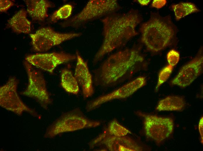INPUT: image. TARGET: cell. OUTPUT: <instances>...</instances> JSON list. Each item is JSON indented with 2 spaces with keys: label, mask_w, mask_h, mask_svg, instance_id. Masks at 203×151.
I'll return each instance as SVG.
<instances>
[{
  "label": "cell",
  "mask_w": 203,
  "mask_h": 151,
  "mask_svg": "<svg viewBox=\"0 0 203 151\" xmlns=\"http://www.w3.org/2000/svg\"><path fill=\"white\" fill-rule=\"evenodd\" d=\"M171 8L174 12L175 18L177 21L188 15L200 11L194 4L188 2L173 4Z\"/></svg>",
  "instance_id": "19"
},
{
  "label": "cell",
  "mask_w": 203,
  "mask_h": 151,
  "mask_svg": "<svg viewBox=\"0 0 203 151\" xmlns=\"http://www.w3.org/2000/svg\"><path fill=\"white\" fill-rule=\"evenodd\" d=\"M90 148L102 147L110 151H141L144 150L135 140L127 136H118L110 134L105 130L89 144Z\"/></svg>",
  "instance_id": "10"
},
{
  "label": "cell",
  "mask_w": 203,
  "mask_h": 151,
  "mask_svg": "<svg viewBox=\"0 0 203 151\" xmlns=\"http://www.w3.org/2000/svg\"><path fill=\"white\" fill-rule=\"evenodd\" d=\"M146 84V80L145 77H138L108 93L88 101L86 105L85 109L87 112H89L109 101L127 98Z\"/></svg>",
  "instance_id": "11"
},
{
  "label": "cell",
  "mask_w": 203,
  "mask_h": 151,
  "mask_svg": "<svg viewBox=\"0 0 203 151\" xmlns=\"http://www.w3.org/2000/svg\"><path fill=\"white\" fill-rule=\"evenodd\" d=\"M105 130L110 134L118 136H123L132 134L131 131L123 126L116 119L111 121Z\"/></svg>",
  "instance_id": "20"
},
{
  "label": "cell",
  "mask_w": 203,
  "mask_h": 151,
  "mask_svg": "<svg viewBox=\"0 0 203 151\" xmlns=\"http://www.w3.org/2000/svg\"><path fill=\"white\" fill-rule=\"evenodd\" d=\"M24 65L27 73L29 82L26 89L20 94L35 99L42 107L47 109L52 101L43 74L26 60L24 62Z\"/></svg>",
  "instance_id": "7"
},
{
  "label": "cell",
  "mask_w": 203,
  "mask_h": 151,
  "mask_svg": "<svg viewBox=\"0 0 203 151\" xmlns=\"http://www.w3.org/2000/svg\"><path fill=\"white\" fill-rule=\"evenodd\" d=\"M81 35L79 33H59L50 27H45L40 29L34 33L30 35L34 50L43 52L46 51L64 42L80 37Z\"/></svg>",
  "instance_id": "9"
},
{
  "label": "cell",
  "mask_w": 203,
  "mask_h": 151,
  "mask_svg": "<svg viewBox=\"0 0 203 151\" xmlns=\"http://www.w3.org/2000/svg\"><path fill=\"white\" fill-rule=\"evenodd\" d=\"M138 12L131 10L122 14H109L101 20L103 25V39L95 55V64L106 54L124 46L139 33L136 28L142 20Z\"/></svg>",
  "instance_id": "2"
},
{
  "label": "cell",
  "mask_w": 203,
  "mask_h": 151,
  "mask_svg": "<svg viewBox=\"0 0 203 151\" xmlns=\"http://www.w3.org/2000/svg\"><path fill=\"white\" fill-rule=\"evenodd\" d=\"M76 55L77 62L74 76L81 87L84 98H87L91 96L94 92L92 76L87 62L83 59L77 51Z\"/></svg>",
  "instance_id": "14"
},
{
  "label": "cell",
  "mask_w": 203,
  "mask_h": 151,
  "mask_svg": "<svg viewBox=\"0 0 203 151\" xmlns=\"http://www.w3.org/2000/svg\"><path fill=\"white\" fill-rule=\"evenodd\" d=\"M72 6L69 4L65 5L54 12L50 17L52 22H55L60 19L68 18L72 14Z\"/></svg>",
  "instance_id": "21"
},
{
  "label": "cell",
  "mask_w": 203,
  "mask_h": 151,
  "mask_svg": "<svg viewBox=\"0 0 203 151\" xmlns=\"http://www.w3.org/2000/svg\"><path fill=\"white\" fill-rule=\"evenodd\" d=\"M120 8L116 0H90L78 13L67 22L69 26H75L91 20L114 13Z\"/></svg>",
  "instance_id": "6"
},
{
  "label": "cell",
  "mask_w": 203,
  "mask_h": 151,
  "mask_svg": "<svg viewBox=\"0 0 203 151\" xmlns=\"http://www.w3.org/2000/svg\"><path fill=\"white\" fill-rule=\"evenodd\" d=\"M202 48L196 56L184 65L171 81V84L182 88L191 84L201 73L203 70Z\"/></svg>",
  "instance_id": "13"
},
{
  "label": "cell",
  "mask_w": 203,
  "mask_h": 151,
  "mask_svg": "<svg viewBox=\"0 0 203 151\" xmlns=\"http://www.w3.org/2000/svg\"><path fill=\"white\" fill-rule=\"evenodd\" d=\"M136 114L143 120L144 129L146 137L160 144L172 134L173 119L138 111Z\"/></svg>",
  "instance_id": "5"
},
{
  "label": "cell",
  "mask_w": 203,
  "mask_h": 151,
  "mask_svg": "<svg viewBox=\"0 0 203 151\" xmlns=\"http://www.w3.org/2000/svg\"><path fill=\"white\" fill-rule=\"evenodd\" d=\"M76 59V55L63 52L30 55L25 58L26 60L32 65L51 73L58 65Z\"/></svg>",
  "instance_id": "12"
},
{
  "label": "cell",
  "mask_w": 203,
  "mask_h": 151,
  "mask_svg": "<svg viewBox=\"0 0 203 151\" xmlns=\"http://www.w3.org/2000/svg\"><path fill=\"white\" fill-rule=\"evenodd\" d=\"M173 69V67L169 64L160 71L158 75V81L155 88L156 91H158L161 85L169 78Z\"/></svg>",
  "instance_id": "22"
},
{
  "label": "cell",
  "mask_w": 203,
  "mask_h": 151,
  "mask_svg": "<svg viewBox=\"0 0 203 151\" xmlns=\"http://www.w3.org/2000/svg\"><path fill=\"white\" fill-rule=\"evenodd\" d=\"M203 116L201 118L199 122L198 128L199 130L200 134L201 142L203 143Z\"/></svg>",
  "instance_id": "26"
},
{
  "label": "cell",
  "mask_w": 203,
  "mask_h": 151,
  "mask_svg": "<svg viewBox=\"0 0 203 151\" xmlns=\"http://www.w3.org/2000/svg\"><path fill=\"white\" fill-rule=\"evenodd\" d=\"M18 83L15 77H11L6 83L0 88V105L1 107L18 115L24 112L38 118L40 116L34 110L29 108L22 101L17 91Z\"/></svg>",
  "instance_id": "8"
},
{
  "label": "cell",
  "mask_w": 203,
  "mask_h": 151,
  "mask_svg": "<svg viewBox=\"0 0 203 151\" xmlns=\"http://www.w3.org/2000/svg\"><path fill=\"white\" fill-rule=\"evenodd\" d=\"M138 2L142 6H146L150 2V0H138Z\"/></svg>",
  "instance_id": "27"
},
{
  "label": "cell",
  "mask_w": 203,
  "mask_h": 151,
  "mask_svg": "<svg viewBox=\"0 0 203 151\" xmlns=\"http://www.w3.org/2000/svg\"><path fill=\"white\" fill-rule=\"evenodd\" d=\"M167 58L169 65L174 67L179 61V53L176 50L172 49L168 53Z\"/></svg>",
  "instance_id": "23"
},
{
  "label": "cell",
  "mask_w": 203,
  "mask_h": 151,
  "mask_svg": "<svg viewBox=\"0 0 203 151\" xmlns=\"http://www.w3.org/2000/svg\"><path fill=\"white\" fill-rule=\"evenodd\" d=\"M27 12L33 19L43 21L48 15V10L51 7V3L45 0L25 1Z\"/></svg>",
  "instance_id": "15"
},
{
  "label": "cell",
  "mask_w": 203,
  "mask_h": 151,
  "mask_svg": "<svg viewBox=\"0 0 203 151\" xmlns=\"http://www.w3.org/2000/svg\"><path fill=\"white\" fill-rule=\"evenodd\" d=\"M31 22L27 18V12L21 9L8 21V24L13 30L18 33H29Z\"/></svg>",
  "instance_id": "16"
},
{
  "label": "cell",
  "mask_w": 203,
  "mask_h": 151,
  "mask_svg": "<svg viewBox=\"0 0 203 151\" xmlns=\"http://www.w3.org/2000/svg\"><path fill=\"white\" fill-rule=\"evenodd\" d=\"M167 1L166 0H154L152 3V7L157 8H160L166 4Z\"/></svg>",
  "instance_id": "25"
},
{
  "label": "cell",
  "mask_w": 203,
  "mask_h": 151,
  "mask_svg": "<svg viewBox=\"0 0 203 151\" xmlns=\"http://www.w3.org/2000/svg\"><path fill=\"white\" fill-rule=\"evenodd\" d=\"M14 5V3L11 1L1 0L0 11L1 12H5Z\"/></svg>",
  "instance_id": "24"
},
{
  "label": "cell",
  "mask_w": 203,
  "mask_h": 151,
  "mask_svg": "<svg viewBox=\"0 0 203 151\" xmlns=\"http://www.w3.org/2000/svg\"><path fill=\"white\" fill-rule=\"evenodd\" d=\"M101 124L100 121L88 118L80 108H76L62 114L53 122L47 128L44 137L52 138L64 132L95 127Z\"/></svg>",
  "instance_id": "4"
},
{
  "label": "cell",
  "mask_w": 203,
  "mask_h": 151,
  "mask_svg": "<svg viewBox=\"0 0 203 151\" xmlns=\"http://www.w3.org/2000/svg\"><path fill=\"white\" fill-rule=\"evenodd\" d=\"M147 64L139 47L133 46L114 53L94 71L95 85L110 87L130 80Z\"/></svg>",
  "instance_id": "1"
},
{
  "label": "cell",
  "mask_w": 203,
  "mask_h": 151,
  "mask_svg": "<svg viewBox=\"0 0 203 151\" xmlns=\"http://www.w3.org/2000/svg\"><path fill=\"white\" fill-rule=\"evenodd\" d=\"M61 85L68 93L76 95L79 91V85L74 76L69 69H65L62 70Z\"/></svg>",
  "instance_id": "18"
},
{
  "label": "cell",
  "mask_w": 203,
  "mask_h": 151,
  "mask_svg": "<svg viewBox=\"0 0 203 151\" xmlns=\"http://www.w3.org/2000/svg\"><path fill=\"white\" fill-rule=\"evenodd\" d=\"M183 97L178 96H170L161 100L158 103L156 110L159 111H180L186 106Z\"/></svg>",
  "instance_id": "17"
},
{
  "label": "cell",
  "mask_w": 203,
  "mask_h": 151,
  "mask_svg": "<svg viewBox=\"0 0 203 151\" xmlns=\"http://www.w3.org/2000/svg\"><path fill=\"white\" fill-rule=\"evenodd\" d=\"M141 42L153 53H159L177 43V29L171 17L152 13L150 18L141 25Z\"/></svg>",
  "instance_id": "3"
}]
</instances>
